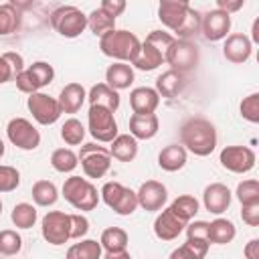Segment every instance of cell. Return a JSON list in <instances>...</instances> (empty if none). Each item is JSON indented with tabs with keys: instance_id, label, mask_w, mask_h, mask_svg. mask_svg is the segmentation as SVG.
<instances>
[{
	"instance_id": "6da1fadb",
	"label": "cell",
	"mask_w": 259,
	"mask_h": 259,
	"mask_svg": "<svg viewBox=\"0 0 259 259\" xmlns=\"http://www.w3.org/2000/svg\"><path fill=\"white\" fill-rule=\"evenodd\" d=\"M158 18L166 28H170L172 32H176L180 38L186 40L188 36L200 30V14L188 2L162 0L158 6Z\"/></svg>"
},
{
	"instance_id": "7a4b0ae2",
	"label": "cell",
	"mask_w": 259,
	"mask_h": 259,
	"mask_svg": "<svg viewBox=\"0 0 259 259\" xmlns=\"http://www.w3.org/2000/svg\"><path fill=\"white\" fill-rule=\"evenodd\" d=\"M217 142V127L204 117H188L180 125V146L194 156H210Z\"/></svg>"
},
{
	"instance_id": "3957f363",
	"label": "cell",
	"mask_w": 259,
	"mask_h": 259,
	"mask_svg": "<svg viewBox=\"0 0 259 259\" xmlns=\"http://www.w3.org/2000/svg\"><path fill=\"white\" fill-rule=\"evenodd\" d=\"M140 38L123 28H113L109 32H105L103 36H99V49L105 57L117 59L119 63H134V59L140 53Z\"/></svg>"
},
{
	"instance_id": "277c9868",
	"label": "cell",
	"mask_w": 259,
	"mask_h": 259,
	"mask_svg": "<svg viewBox=\"0 0 259 259\" xmlns=\"http://www.w3.org/2000/svg\"><path fill=\"white\" fill-rule=\"evenodd\" d=\"M172 42H174V36L170 32L152 30L146 36V40L142 42L140 53H138V57L134 59L132 65L136 69H140V71H154V69H158L164 63L166 51L170 49Z\"/></svg>"
},
{
	"instance_id": "5b68a950",
	"label": "cell",
	"mask_w": 259,
	"mask_h": 259,
	"mask_svg": "<svg viewBox=\"0 0 259 259\" xmlns=\"http://www.w3.org/2000/svg\"><path fill=\"white\" fill-rule=\"evenodd\" d=\"M63 196L65 200L75 206L77 210H93L99 204V192L95 184L89 178L81 176H69L63 184Z\"/></svg>"
},
{
	"instance_id": "8992f818",
	"label": "cell",
	"mask_w": 259,
	"mask_h": 259,
	"mask_svg": "<svg viewBox=\"0 0 259 259\" xmlns=\"http://www.w3.org/2000/svg\"><path fill=\"white\" fill-rule=\"evenodd\" d=\"M51 26L65 38H77L87 28V14L77 6H59L49 16Z\"/></svg>"
},
{
	"instance_id": "52a82bcc",
	"label": "cell",
	"mask_w": 259,
	"mask_h": 259,
	"mask_svg": "<svg viewBox=\"0 0 259 259\" xmlns=\"http://www.w3.org/2000/svg\"><path fill=\"white\" fill-rule=\"evenodd\" d=\"M77 158H79L83 174L87 178H103L109 172V168H111V154H109V150L103 148V146H97L93 142L83 144L79 148Z\"/></svg>"
},
{
	"instance_id": "ba28073f",
	"label": "cell",
	"mask_w": 259,
	"mask_h": 259,
	"mask_svg": "<svg viewBox=\"0 0 259 259\" xmlns=\"http://www.w3.org/2000/svg\"><path fill=\"white\" fill-rule=\"evenodd\" d=\"M53 79H55L53 65H49L47 61H36L30 67H24V71H20L14 77V83L18 87V91L30 95V93H38L42 87L51 85Z\"/></svg>"
},
{
	"instance_id": "9c48e42d",
	"label": "cell",
	"mask_w": 259,
	"mask_h": 259,
	"mask_svg": "<svg viewBox=\"0 0 259 259\" xmlns=\"http://www.w3.org/2000/svg\"><path fill=\"white\" fill-rule=\"evenodd\" d=\"M99 196L103 198V202L119 217H127L138 208V196L132 188L119 184V182H105L101 186Z\"/></svg>"
},
{
	"instance_id": "30bf717a",
	"label": "cell",
	"mask_w": 259,
	"mask_h": 259,
	"mask_svg": "<svg viewBox=\"0 0 259 259\" xmlns=\"http://www.w3.org/2000/svg\"><path fill=\"white\" fill-rule=\"evenodd\" d=\"M87 130L97 142L111 144L117 136V121L113 117V111L107 107H101V105H89Z\"/></svg>"
},
{
	"instance_id": "8fae6325",
	"label": "cell",
	"mask_w": 259,
	"mask_h": 259,
	"mask_svg": "<svg viewBox=\"0 0 259 259\" xmlns=\"http://www.w3.org/2000/svg\"><path fill=\"white\" fill-rule=\"evenodd\" d=\"M198 59H200V53L194 42H190L186 38H174V42L166 51L164 63H168L172 71L186 73L198 65Z\"/></svg>"
},
{
	"instance_id": "7c38bea8",
	"label": "cell",
	"mask_w": 259,
	"mask_h": 259,
	"mask_svg": "<svg viewBox=\"0 0 259 259\" xmlns=\"http://www.w3.org/2000/svg\"><path fill=\"white\" fill-rule=\"evenodd\" d=\"M40 233L49 245H65L71 239V214L63 210H49L40 221Z\"/></svg>"
},
{
	"instance_id": "4fadbf2b",
	"label": "cell",
	"mask_w": 259,
	"mask_h": 259,
	"mask_svg": "<svg viewBox=\"0 0 259 259\" xmlns=\"http://www.w3.org/2000/svg\"><path fill=\"white\" fill-rule=\"evenodd\" d=\"M6 136L10 144L16 146L18 150L30 152L40 146V134L32 125V121H28L26 117H12L6 125Z\"/></svg>"
},
{
	"instance_id": "5bb4252c",
	"label": "cell",
	"mask_w": 259,
	"mask_h": 259,
	"mask_svg": "<svg viewBox=\"0 0 259 259\" xmlns=\"http://www.w3.org/2000/svg\"><path fill=\"white\" fill-rule=\"evenodd\" d=\"M255 152L247 146H227L219 154V162L225 170L235 174H245L255 168Z\"/></svg>"
},
{
	"instance_id": "9a60e30c",
	"label": "cell",
	"mask_w": 259,
	"mask_h": 259,
	"mask_svg": "<svg viewBox=\"0 0 259 259\" xmlns=\"http://www.w3.org/2000/svg\"><path fill=\"white\" fill-rule=\"evenodd\" d=\"M26 107L28 111L32 113L34 121L40 123V125H51L55 123L59 117H61V107H59V101L42 91L38 93H30L28 99H26Z\"/></svg>"
},
{
	"instance_id": "2e32d148",
	"label": "cell",
	"mask_w": 259,
	"mask_h": 259,
	"mask_svg": "<svg viewBox=\"0 0 259 259\" xmlns=\"http://www.w3.org/2000/svg\"><path fill=\"white\" fill-rule=\"evenodd\" d=\"M136 196H138V206H142L148 212H156L164 208L168 200V188L158 180H146L140 184Z\"/></svg>"
},
{
	"instance_id": "e0dca14e",
	"label": "cell",
	"mask_w": 259,
	"mask_h": 259,
	"mask_svg": "<svg viewBox=\"0 0 259 259\" xmlns=\"http://www.w3.org/2000/svg\"><path fill=\"white\" fill-rule=\"evenodd\" d=\"M200 30H202L204 38L210 42L227 38L229 30H231V14H227L219 8L208 10L204 16H200Z\"/></svg>"
},
{
	"instance_id": "ac0fdd59",
	"label": "cell",
	"mask_w": 259,
	"mask_h": 259,
	"mask_svg": "<svg viewBox=\"0 0 259 259\" xmlns=\"http://www.w3.org/2000/svg\"><path fill=\"white\" fill-rule=\"evenodd\" d=\"M251 51H253V45L249 40L247 34L243 32H235V34H229L225 38V45H223V57L233 63V65H243L249 61L251 57Z\"/></svg>"
},
{
	"instance_id": "d6986e66",
	"label": "cell",
	"mask_w": 259,
	"mask_h": 259,
	"mask_svg": "<svg viewBox=\"0 0 259 259\" xmlns=\"http://www.w3.org/2000/svg\"><path fill=\"white\" fill-rule=\"evenodd\" d=\"M188 223H184L182 219H178L174 214V210L168 206V208H162V212L156 217L154 221V235L162 241H174L184 229H186Z\"/></svg>"
},
{
	"instance_id": "ffe728a7",
	"label": "cell",
	"mask_w": 259,
	"mask_h": 259,
	"mask_svg": "<svg viewBox=\"0 0 259 259\" xmlns=\"http://www.w3.org/2000/svg\"><path fill=\"white\" fill-rule=\"evenodd\" d=\"M231 190L223 182H212L202 192V204L212 214H223L231 204Z\"/></svg>"
},
{
	"instance_id": "44dd1931",
	"label": "cell",
	"mask_w": 259,
	"mask_h": 259,
	"mask_svg": "<svg viewBox=\"0 0 259 259\" xmlns=\"http://www.w3.org/2000/svg\"><path fill=\"white\" fill-rule=\"evenodd\" d=\"M130 105L136 115H148L154 113L160 105V95L154 87H136L130 93Z\"/></svg>"
},
{
	"instance_id": "7402d4cb",
	"label": "cell",
	"mask_w": 259,
	"mask_h": 259,
	"mask_svg": "<svg viewBox=\"0 0 259 259\" xmlns=\"http://www.w3.org/2000/svg\"><path fill=\"white\" fill-rule=\"evenodd\" d=\"M85 99H87L85 87L81 83H75V81L73 83H67L61 89L59 97H57L59 107H61V113H77L81 109V105L85 103Z\"/></svg>"
},
{
	"instance_id": "603a6c76",
	"label": "cell",
	"mask_w": 259,
	"mask_h": 259,
	"mask_svg": "<svg viewBox=\"0 0 259 259\" xmlns=\"http://www.w3.org/2000/svg\"><path fill=\"white\" fill-rule=\"evenodd\" d=\"M186 87V77L184 73H178V71H164L158 79H156V93L160 97H166V99H174L182 93V89Z\"/></svg>"
},
{
	"instance_id": "cb8c5ba5",
	"label": "cell",
	"mask_w": 259,
	"mask_h": 259,
	"mask_svg": "<svg viewBox=\"0 0 259 259\" xmlns=\"http://www.w3.org/2000/svg\"><path fill=\"white\" fill-rule=\"evenodd\" d=\"M160 127V119L156 113H148V115H132L130 117V136H134L136 140H152L158 134Z\"/></svg>"
},
{
	"instance_id": "d4e9b609",
	"label": "cell",
	"mask_w": 259,
	"mask_h": 259,
	"mask_svg": "<svg viewBox=\"0 0 259 259\" xmlns=\"http://www.w3.org/2000/svg\"><path fill=\"white\" fill-rule=\"evenodd\" d=\"M186 158H188V154L180 144H170V146L160 150L158 166L162 170H166V172H178V170H182L186 166Z\"/></svg>"
},
{
	"instance_id": "484cf974",
	"label": "cell",
	"mask_w": 259,
	"mask_h": 259,
	"mask_svg": "<svg viewBox=\"0 0 259 259\" xmlns=\"http://www.w3.org/2000/svg\"><path fill=\"white\" fill-rule=\"evenodd\" d=\"M134 69L127 63H113L107 67L105 71V85H109L115 91L121 89H130V85L134 83Z\"/></svg>"
},
{
	"instance_id": "4316f807",
	"label": "cell",
	"mask_w": 259,
	"mask_h": 259,
	"mask_svg": "<svg viewBox=\"0 0 259 259\" xmlns=\"http://www.w3.org/2000/svg\"><path fill=\"white\" fill-rule=\"evenodd\" d=\"M87 99H89L91 105L107 107V109H111L113 113H115L117 107H119V93H117L115 89H111L109 85H105V83L93 85V87L89 89V93H87Z\"/></svg>"
},
{
	"instance_id": "83f0119b",
	"label": "cell",
	"mask_w": 259,
	"mask_h": 259,
	"mask_svg": "<svg viewBox=\"0 0 259 259\" xmlns=\"http://www.w3.org/2000/svg\"><path fill=\"white\" fill-rule=\"evenodd\" d=\"M109 154L119 162H132L138 156V140L130 134H117L109 146Z\"/></svg>"
},
{
	"instance_id": "f1b7e54d",
	"label": "cell",
	"mask_w": 259,
	"mask_h": 259,
	"mask_svg": "<svg viewBox=\"0 0 259 259\" xmlns=\"http://www.w3.org/2000/svg\"><path fill=\"white\" fill-rule=\"evenodd\" d=\"M237 237V227L233 225V221L229 219H214L212 223H208V243L214 245H227Z\"/></svg>"
},
{
	"instance_id": "f546056e",
	"label": "cell",
	"mask_w": 259,
	"mask_h": 259,
	"mask_svg": "<svg viewBox=\"0 0 259 259\" xmlns=\"http://www.w3.org/2000/svg\"><path fill=\"white\" fill-rule=\"evenodd\" d=\"M20 71H24V59L22 55L8 51L0 55V85L12 81Z\"/></svg>"
},
{
	"instance_id": "4dcf8cb0",
	"label": "cell",
	"mask_w": 259,
	"mask_h": 259,
	"mask_svg": "<svg viewBox=\"0 0 259 259\" xmlns=\"http://www.w3.org/2000/svg\"><path fill=\"white\" fill-rule=\"evenodd\" d=\"M208 245L210 243L202 239H186V243L176 247L168 259H204V255L208 253Z\"/></svg>"
},
{
	"instance_id": "1f68e13d",
	"label": "cell",
	"mask_w": 259,
	"mask_h": 259,
	"mask_svg": "<svg viewBox=\"0 0 259 259\" xmlns=\"http://www.w3.org/2000/svg\"><path fill=\"white\" fill-rule=\"evenodd\" d=\"M127 241H130V237L121 227H107L101 233L99 245H101V249H105V253H115V251H125Z\"/></svg>"
},
{
	"instance_id": "d6a6232c",
	"label": "cell",
	"mask_w": 259,
	"mask_h": 259,
	"mask_svg": "<svg viewBox=\"0 0 259 259\" xmlns=\"http://www.w3.org/2000/svg\"><path fill=\"white\" fill-rule=\"evenodd\" d=\"M101 245L95 239H81L79 243H73L67 249L65 259H101Z\"/></svg>"
},
{
	"instance_id": "836d02e7",
	"label": "cell",
	"mask_w": 259,
	"mask_h": 259,
	"mask_svg": "<svg viewBox=\"0 0 259 259\" xmlns=\"http://www.w3.org/2000/svg\"><path fill=\"white\" fill-rule=\"evenodd\" d=\"M32 200L36 206H53L59 200V190L51 180H36L32 184Z\"/></svg>"
},
{
	"instance_id": "e575fe53",
	"label": "cell",
	"mask_w": 259,
	"mask_h": 259,
	"mask_svg": "<svg viewBox=\"0 0 259 259\" xmlns=\"http://www.w3.org/2000/svg\"><path fill=\"white\" fill-rule=\"evenodd\" d=\"M38 214H36V206H32L30 202H18L14 204L12 212H10V221L16 229H30L34 227Z\"/></svg>"
},
{
	"instance_id": "d590c367",
	"label": "cell",
	"mask_w": 259,
	"mask_h": 259,
	"mask_svg": "<svg viewBox=\"0 0 259 259\" xmlns=\"http://www.w3.org/2000/svg\"><path fill=\"white\" fill-rule=\"evenodd\" d=\"M51 166L57 172L67 174V172H73L79 166V158H77V154L71 148H57L51 154Z\"/></svg>"
},
{
	"instance_id": "8d00e7d4",
	"label": "cell",
	"mask_w": 259,
	"mask_h": 259,
	"mask_svg": "<svg viewBox=\"0 0 259 259\" xmlns=\"http://www.w3.org/2000/svg\"><path fill=\"white\" fill-rule=\"evenodd\" d=\"M87 28L95 34V36H103L105 32L115 28V18L107 16L101 8H95L87 14Z\"/></svg>"
},
{
	"instance_id": "74e56055",
	"label": "cell",
	"mask_w": 259,
	"mask_h": 259,
	"mask_svg": "<svg viewBox=\"0 0 259 259\" xmlns=\"http://www.w3.org/2000/svg\"><path fill=\"white\" fill-rule=\"evenodd\" d=\"M170 208L174 210V214L178 219H182L184 223H190L194 219V214L198 212V200L194 196H190V194H180V196H176L172 200Z\"/></svg>"
},
{
	"instance_id": "f35d334b",
	"label": "cell",
	"mask_w": 259,
	"mask_h": 259,
	"mask_svg": "<svg viewBox=\"0 0 259 259\" xmlns=\"http://www.w3.org/2000/svg\"><path fill=\"white\" fill-rule=\"evenodd\" d=\"M20 24V16L14 4H0V36H8L16 32Z\"/></svg>"
},
{
	"instance_id": "ab89813d",
	"label": "cell",
	"mask_w": 259,
	"mask_h": 259,
	"mask_svg": "<svg viewBox=\"0 0 259 259\" xmlns=\"http://www.w3.org/2000/svg\"><path fill=\"white\" fill-rule=\"evenodd\" d=\"M61 138L69 146H79L83 142V138H85V125L77 117H69L61 125Z\"/></svg>"
},
{
	"instance_id": "60d3db41",
	"label": "cell",
	"mask_w": 259,
	"mask_h": 259,
	"mask_svg": "<svg viewBox=\"0 0 259 259\" xmlns=\"http://www.w3.org/2000/svg\"><path fill=\"white\" fill-rule=\"evenodd\" d=\"M237 200L241 202V206H247V204H259V182L255 178H247V180H241L237 184Z\"/></svg>"
},
{
	"instance_id": "b9f144b4",
	"label": "cell",
	"mask_w": 259,
	"mask_h": 259,
	"mask_svg": "<svg viewBox=\"0 0 259 259\" xmlns=\"http://www.w3.org/2000/svg\"><path fill=\"white\" fill-rule=\"evenodd\" d=\"M20 249H22V237L16 231H12V229L0 231V255L12 257V255L20 253Z\"/></svg>"
},
{
	"instance_id": "7bdbcfd3",
	"label": "cell",
	"mask_w": 259,
	"mask_h": 259,
	"mask_svg": "<svg viewBox=\"0 0 259 259\" xmlns=\"http://www.w3.org/2000/svg\"><path fill=\"white\" fill-rule=\"evenodd\" d=\"M20 184V172L14 166L0 164V192H12Z\"/></svg>"
},
{
	"instance_id": "ee69618b",
	"label": "cell",
	"mask_w": 259,
	"mask_h": 259,
	"mask_svg": "<svg viewBox=\"0 0 259 259\" xmlns=\"http://www.w3.org/2000/svg\"><path fill=\"white\" fill-rule=\"evenodd\" d=\"M239 111H241L243 119H247V121H251V123H257V121H259V93L247 95V97L241 101Z\"/></svg>"
},
{
	"instance_id": "f6af8a7d",
	"label": "cell",
	"mask_w": 259,
	"mask_h": 259,
	"mask_svg": "<svg viewBox=\"0 0 259 259\" xmlns=\"http://www.w3.org/2000/svg\"><path fill=\"white\" fill-rule=\"evenodd\" d=\"M87 231H89V221H87V217L81 214V212L71 214V239H81V237L87 235Z\"/></svg>"
},
{
	"instance_id": "bcb514c9",
	"label": "cell",
	"mask_w": 259,
	"mask_h": 259,
	"mask_svg": "<svg viewBox=\"0 0 259 259\" xmlns=\"http://www.w3.org/2000/svg\"><path fill=\"white\" fill-rule=\"evenodd\" d=\"M186 239H202V241H208V223L206 221H194V223H188L186 225Z\"/></svg>"
},
{
	"instance_id": "7dc6e473",
	"label": "cell",
	"mask_w": 259,
	"mask_h": 259,
	"mask_svg": "<svg viewBox=\"0 0 259 259\" xmlns=\"http://www.w3.org/2000/svg\"><path fill=\"white\" fill-rule=\"evenodd\" d=\"M241 219L249 227H259V204L241 206Z\"/></svg>"
},
{
	"instance_id": "c3c4849f",
	"label": "cell",
	"mask_w": 259,
	"mask_h": 259,
	"mask_svg": "<svg viewBox=\"0 0 259 259\" xmlns=\"http://www.w3.org/2000/svg\"><path fill=\"white\" fill-rule=\"evenodd\" d=\"M99 8H101L107 16L117 18V16L125 10V2H123V0H103V2L99 4Z\"/></svg>"
},
{
	"instance_id": "681fc988",
	"label": "cell",
	"mask_w": 259,
	"mask_h": 259,
	"mask_svg": "<svg viewBox=\"0 0 259 259\" xmlns=\"http://www.w3.org/2000/svg\"><path fill=\"white\" fill-rule=\"evenodd\" d=\"M245 6V0H217V8L231 14V12H237Z\"/></svg>"
},
{
	"instance_id": "f907efd6",
	"label": "cell",
	"mask_w": 259,
	"mask_h": 259,
	"mask_svg": "<svg viewBox=\"0 0 259 259\" xmlns=\"http://www.w3.org/2000/svg\"><path fill=\"white\" fill-rule=\"evenodd\" d=\"M243 253H245V259H259V239H251L245 245Z\"/></svg>"
},
{
	"instance_id": "816d5d0a",
	"label": "cell",
	"mask_w": 259,
	"mask_h": 259,
	"mask_svg": "<svg viewBox=\"0 0 259 259\" xmlns=\"http://www.w3.org/2000/svg\"><path fill=\"white\" fill-rule=\"evenodd\" d=\"M103 259H132V255L127 251H115V253H105Z\"/></svg>"
},
{
	"instance_id": "f5cc1de1",
	"label": "cell",
	"mask_w": 259,
	"mask_h": 259,
	"mask_svg": "<svg viewBox=\"0 0 259 259\" xmlns=\"http://www.w3.org/2000/svg\"><path fill=\"white\" fill-rule=\"evenodd\" d=\"M249 40H251V45H253V42H259V18L253 22V28H251V38H249Z\"/></svg>"
},
{
	"instance_id": "db71d44e",
	"label": "cell",
	"mask_w": 259,
	"mask_h": 259,
	"mask_svg": "<svg viewBox=\"0 0 259 259\" xmlns=\"http://www.w3.org/2000/svg\"><path fill=\"white\" fill-rule=\"evenodd\" d=\"M4 150H6V148H4V142H2V138H0V158L4 156Z\"/></svg>"
},
{
	"instance_id": "11a10c76",
	"label": "cell",
	"mask_w": 259,
	"mask_h": 259,
	"mask_svg": "<svg viewBox=\"0 0 259 259\" xmlns=\"http://www.w3.org/2000/svg\"><path fill=\"white\" fill-rule=\"evenodd\" d=\"M0 214H2V200H0Z\"/></svg>"
}]
</instances>
